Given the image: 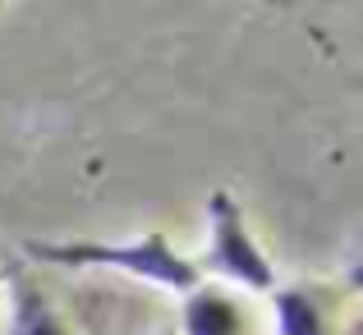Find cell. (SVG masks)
<instances>
[{
    "instance_id": "obj_2",
    "label": "cell",
    "mask_w": 363,
    "mask_h": 335,
    "mask_svg": "<svg viewBox=\"0 0 363 335\" xmlns=\"http://www.w3.org/2000/svg\"><path fill=\"white\" fill-rule=\"evenodd\" d=\"M207 271L225 276L235 285H248V290H276V271L267 262V253L248 239L244 229V212L225 188H216L207 198Z\"/></svg>"
},
{
    "instance_id": "obj_4",
    "label": "cell",
    "mask_w": 363,
    "mask_h": 335,
    "mask_svg": "<svg viewBox=\"0 0 363 335\" xmlns=\"http://www.w3.org/2000/svg\"><path fill=\"white\" fill-rule=\"evenodd\" d=\"M9 276V294H14V322H9V335H69L60 327V317L51 312L46 294L33 285V276L23 271H5Z\"/></svg>"
},
{
    "instance_id": "obj_5",
    "label": "cell",
    "mask_w": 363,
    "mask_h": 335,
    "mask_svg": "<svg viewBox=\"0 0 363 335\" xmlns=\"http://www.w3.org/2000/svg\"><path fill=\"white\" fill-rule=\"evenodd\" d=\"M272 312L281 335H327V317L313 290L294 285V290H272Z\"/></svg>"
},
{
    "instance_id": "obj_3",
    "label": "cell",
    "mask_w": 363,
    "mask_h": 335,
    "mask_svg": "<svg viewBox=\"0 0 363 335\" xmlns=\"http://www.w3.org/2000/svg\"><path fill=\"white\" fill-rule=\"evenodd\" d=\"M184 335H244L240 303L225 290H203L198 285L184 303Z\"/></svg>"
},
{
    "instance_id": "obj_1",
    "label": "cell",
    "mask_w": 363,
    "mask_h": 335,
    "mask_svg": "<svg viewBox=\"0 0 363 335\" xmlns=\"http://www.w3.org/2000/svg\"><path fill=\"white\" fill-rule=\"evenodd\" d=\"M23 253L33 262H51V266H111V271H124L133 280L161 285V290L175 294H194L203 285L198 276V262L179 257L170 248L166 234H143V239H124V244H101V239H28Z\"/></svg>"
},
{
    "instance_id": "obj_6",
    "label": "cell",
    "mask_w": 363,
    "mask_h": 335,
    "mask_svg": "<svg viewBox=\"0 0 363 335\" xmlns=\"http://www.w3.org/2000/svg\"><path fill=\"white\" fill-rule=\"evenodd\" d=\"M161 335H175V331H161Z\"/></svg>"
}]
</instances>
